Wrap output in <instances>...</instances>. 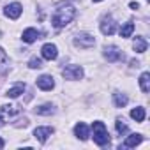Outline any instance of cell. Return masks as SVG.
<instances>
[{"label":"cell","instance_id":"1","mask_svg":"<svg viewBox=\"0 0 150 150\" xmlns=\"http://www.w3.org/2000/svg\"><path fill=\"white\" fill-rule=\"evenodd\" d=\"M74 16H76V9H74L72 6H62V7H58V9L53 13L51 23H53L55 28H62V27H65L67 23H71V21L74 20Z\"/></svg>","mask_w":150,"mask_h":150},{"label":"cell","instance_id":"2","mask_svg":"<svg viewBox=\"0 0 150 150\" xmlns=\"http://www.w3.org/2000/svg\"><path fill=\"white\" fill-rule=\"evenodd\" d=\"M94 129V141L99 145V146H106L110 143V134H108V129L103 122H94L92 125Z\"/></svg>","mask_w":150,"mask_h":150},{"label":"cell","instance_id":"3","mask_svg":"<svg viewBox=\"0 0 150 150\" xmlns=\"http://www.w3.org/2000/svg\"><path fill=\"white\" fill-rule=\"evenodd\" d=\"M74 44H76L78 48H92V46L96 44V39H94V35H90V34L80 32L76 37H74Z\"/></svg>","mask_w":150,"mask_h":150},{"label":"cell","instance_id":"4","mask_svg":"<svg viewBox=\"0 0 150 150\" xmlns=\"http://www.w3.org/2000/svg\"><path fill=\"white\" fill-rule=\"evenodd\" d=\"M62 76L65 80H81L83 76V69L80 65H67L64 71H62Z\"/></svg>","mask_w":150,"mask_h":150},{"label":"cell","instance_id":"5","mask_svg":"<svg viewBox=\"0 0 150 150\" xmlns=\"http://www.w3.org/2000/svg\"><path fill=\"white\" fill-rule=\"evenodd\" d=\"M21 13H23V7H21V4H18V2H13V4L6 6V9H4V14H6L7 18H11V20H18V18L21 16Z\"/></svg>","mask_w":150,"mask_h":150},{"label":"cell","instance_id":"6","mask_svg":"<svg viewBox=\"0 0 150 150\" xmlns=\"http://www.w3.org/2000/svg\"><path fill=\"white\" fill-rule=\"evenodd\" d=\"M115 30H117L115 20H113L111 16H104L103 21H101V32H103L104 35H111V34H115Z\"/></svg>","mask_w":150,"mask_h":150},{"label":"cell","instance_id":"7","mask_svg":"<svg viewBox=\"0 0 150 150\" xmlns=\"http://www.w3.org/2000/svg\"><path fill=\"white\" fill-rule=\"evenodd\" d=\"M104 57H106V60L108 62H117V60H120V58H124V53L117 48V46H106L104 48Z\"/></svg>","mask_w":150,"mask_h":150},{"label":"cell","instance_id":"8","mask_svg":"<svg viewBox=\"0 0 150 150\" xmlns=\"http://www.w3.org/2000/svg\"><path fill=\"white\" fill-rule=\"evenodd\" d=\"M37 87L41 90H51L55 87V80L53 76H50V74H42V76L37 78Z\"/></svg>","mask_w":150,"mask_h":150},{"label":"cell","instance_id":"9","mask_svg":"<svg viewBox=\"0 0 150 150\" xmlns=\"http://www.w3.org/2000/svg\"><path fill=\"white\" fill-rule=\"evenodd\" d=\"M41 53H42V58H46V60H55V58L58 57V50H57V46L51 44V42L44 44L42 50H41Z\"/></svg>","mask_w":150,"mask_h":150},{"label":"cell","instance_id":"10","mask_svg":"<svg viewBox=\"0 0 150 150\" xmlns=\"http://www.w3.org/2000/svg\"><path fill=\"white\" fill-rule=\"evenodd\" d=\"M53 134V127H37L34 131V136L41 141V143H46V139Z\"/></svg>","mask_w":150,"mask_h":150},{"label":"cell","instance_id":"11","mask_svg":"<svg viewBox=\"0 0 150 150\" xmlns=\"http://www.w3.org/2000/svg\"><path fill=\"white\" fill-rule=\"evenodd\" d=\"M23 92H25V83H16L13 88H9V90H7V94H6V96H7V97H11V99H16V97H20Z\"/></svg>","mask_w":150,"mask_h":150},{"label":"cell","instance_id":"12","mask_svg":"<svg viewBox=\"0 0 150 150\" xmlns=\"http://www.w3.org/2000/svg\"><path fill=\"white\" fill-rule=\"evenodd\" d=\"M74 134H76L80 139H87L88 138V127H87V124H83V122L76 124V127H74Z\"/></svg>","mask_w":150,"mask_h":150},{"label":"cell","instance_id":"13","mask_svg":"<svg viewBox=\"0 0 150 150\" xmlns=\"http://www.w3.org/2000/svg\"><path fill=\"white\" fill-rule=\"evenodd\" d=\"M141 141H143V136H141V134H131V136H127V139H125L124 146L132 148V146H138Z\"/></svg>","mask_w":150,"mask_h":150},{"label":"cell","instance_id":"14","mask_svg":"<svg viewBox=\"0 0 150 150\" xmlns=\"http://www.w3.org/2000/svg\"><path fill=\"white\" fill-rule=\"evenodd\" d=\"M132 48H134V51H136V53H145V51H146V48H148V42H146L143 37H136V39H134Z\"/></svg>","mask_w":150,"mask_h":150},{"label":"cell","instance_id":"15","mask_svg":"<svg viewBox=\"0 0 150 150\" xmlns=\"http://www.w3.org/2000/svg\"><path fill=\"white\" fill-rule=\"evenodd\" d=\"M35 39H39V32L35 30V28H27L25 32H23V41L25 42H34Z\"/></svg>","mask_w":150,"mask_h":150},{"label":"cell","instance_id":"16","mask_svg":"<svg viewBox=\"0 0 150 150\" xmlns=\"http://www.w3.org/2000/svg\"><path fill=\"white\" fill-rule=\"evenodd\" d=\"M113 101H115V106H117V108H124V106L129 103L127 96H125V94H120V92H115V94H113Z\"/></svg>","mask_w":150,"mask_h":150},{"label":"cell","instance_id":"17","mask_svg":"<svg viewBox=\"0 0 150 150\" xmlns=\"http://www.w3.org/2000/svg\"><path fill=\"white\" fill-rule=\"evenodd\" d=\"M139 87H141V90L145 94L150 90V74L148 72H143L141 76H139Z\"/></svg>","mask_w":150,"mask_h":150},{"label":"cell","instance_id":"18","mask_svg":"<svg viewBox=\"0 0 150 150\" xmlns=\"http://www.w3.org/2000/svg\"><path fill=\"white\" fill-rule=\"evenodd\" d=\"M7 67H9V58H7V53L0 48V72H6L7 71Z\"/></svg>","mask_w":150,"mask_h":150},{"label":"cell","instance_id":"19","mask_svg":"<svg viewBox=\"0 0 150 150\" xmlns=\"http://www.w3.org/2000/svg\"><path fill=\"white\" fill-rule=\"evenodd\" d=\"M35 113L37 115H53L55 113V108L51 104H41V106L35 108Z\"/></svg>","mask_w":150,"mask_h":150},{"label":"cell","instance_id":"20","mask_svg":"<svg viewBox=\"0 0 150 150\" xmlns=\"http://www.w3.org/2000/svg\"><path fill=\"white\" fill-rule=\"evenodd\" d=\"M131 118H134L136 122H143V120H145V108H141V106L134 108V110L131 111Z\"/></svg>","mask_w":150,"mask_h":150},{"label":"cell","instance_id":"21","mask_svg":"<svg viewBox=\"0 0 150 150\" xmlns=\"http://www.w3.org/2000/svg\"><path fill=\"white\" fill-rule=\"evenodd\" d=\"M134 32V25L129 21V23H124L122 28H120V37H131Z\"/></svg>","mask_w":150,"mask_h":150},{"label":"cell","instance_id":"22","mask_svg":"<svg viewBox=\"0 0 150 150\" xmlns=\"http://www.w3.org/2000/svg\"><path fill=\"white\" fill-rule=\"evenodd\" d=\"M20 110L16 108V106H13V104H4L2 106V113H6V115H16Z\"/></svg>","mask_w":150,"mask_h":150},{"label":"cell","instance_id":"23","mask_svg":"<svg viewBox=\"0 0 150 150\" xmlns=\"http://www.w3.org/2000/svg\"><path fill=\"white\" fill-rule=\"evenodd\" d=\"M28 65H30L32 69H41V67H42V60L37 58V57H32L30 62H28Z\"/></svg>","mask_w":150,"mask_h":150},{"label":"cell","instance_id":"24","mask_svg":"<svg viewBox=\"0 0 150 150\" xmlns=\"http://www.w3.org/2000/svg\"><path fill=\"white\" fill-rule=\"evenodd\" d=\"M115 127H117V131H118L120 134H125V132L129 131V129H127V125H125L122 120H117V122H115Z\"/></svg>","mask_w":150,"mask_h":150},{"label":"cell","instance_id":"25","mask_svg":"<svg viewBox=\"0 0 150 150\" xmlns=\"http://www.w3.org/2000/svg\"><path fill=\"white\" fill-rule=\"evenodd\" d=\"M129 7H131V9H134V11H136V9H138V7H139V4H138V2H131V4H129Z\"/></svg>","mask_w":150,"mask_h":150},{"label":"cell","instance_id":"26","mask_svg":"<svg viewBox=\"0 0 150 150\" xmlns=\"http://www.w3.org/2000/svg\"><path fill=\"white\" fill-rule=\"evenodd\" d=\"M2 125H4V118H2V117H0V127H2Z\"/></svg>","mask_w":150,"mask_h":150},{"label":"cell","instance_id":"27","mask_svg":"<svg viewBox=\"0 0 150 150\" xmlns=\"http://www.w3.org/2000/svg\"><path fill=\"white\" fill-rule=\"evenodd\" d=\"M4 146V139H0V148H2Z\"/></svg>","mask_w":150,"mask_h":150},{"label":"cell","instance_id":"28","mask_svg":"<svg viewBox=\"0 0 150 150\" xmlns=\"http://www.w3.org/2000/svg\"><path fill=\"white\" fill-rule=\"evenodd\" d=\"M94 2H101V0H94Z\"/></svg>","mask_w":150,"mask_h":150}]
</instances>
